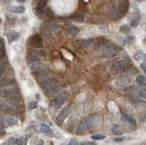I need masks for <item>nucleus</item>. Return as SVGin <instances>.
<instances>
[{
    "label": "nucleus",
    "mask_w": 146,
    "mask_h": 145,
    "mask_svg": "<svg viewBox=\"0 0 146 145\" xmlns=\"http://www.w3.org/2000/svg\"><path fill=\"white\" fill-rule=\"evenodd\" d=\"M30 68H31V70L35 72V71H38L40 70H43V64L39 61H36L34 63H31Z\"/></svg>",
    "instance_id": "23"
},
{
    "label": "nucleus",
    "mask_w": 146,
    "mask_h": 145,
    "mask_svg": "<svg viewBox=\"0 0 146 145\" xmlns=\"http://www.w3.org/2000/svg\"><path fill=\"white\" fill-rule=\"evenodd\" d=\"M134 58L137 61H140L143 60V58H144V55L143 53H136L134 55Z\"/></svg>",
    "instance_id": "32"
},
{
    "label": "nucleus",
    "mask_w": 146,
    "mask_h": 145,
    "mask_svg": "<svg viewBox=\"0 0 146 145\" xmlns=\"http://www.w3.org/2000/svg\"><path fill=\"white\" fill-rule=\"evenodd\" d=\"M4 130H5V125L3 123V121H1V119H0V133L3 132Z\"/></svg>",
    "instance_id": "37"
},
{
    "label": "nucleus",
    "mask_w": 146,
    "mask_h": 145,
    "mask_svg": "<svg viewBox=\"0 0 146 145\" xmlns=\"http://www.w3.org/2000/svg\"><path fill=\"white\" fill-rule=\"evenodd\" d=\"M6 36H7V38L8 40V42L12 43L14 41H16L17 39L19 38L20 34H19V32H17V31L10 30V31H8V32L6 33Z\"/></svg>",
    "instance_id": "12"
},
{
    "label": "nucleus",
    "mask_w": 146,
    "mask_h": 145,
    "mask_svg": "<svg viewBox=\"0 0 146 145\" xmlns=\"http://www.w3.org/2000/svg\"><path fill=\"white\" fill-rule=\"evenodd\" d=\"M88 130V124H87V118H84L82 119L79 123H78V126L76 128V132L77 134H83L86 131Z\"/></svg>",
    "instance_id": "8"
},
{
    "label": "nucleus",
    "mask_w": 146,
    "mask_h": 145,
    "mask_svg": "<svg viewBox=\"0 0 146 145\" xmlns=\"http://www.w3.org/2000/svg\"><path fill=\"white\" fill-rule=\"evenodd\" d=\"M9 142L13 143V145H27V137H20L17 139L13 138Z\"/></svg>",
    "instance_id": "18"
},
{
    "label": "nucleus",
    "mask_w": 146,
    "mask_h": 145,
    "mask_svg": "<svg viewBox=\"0 0 146 145\" xmlns=\"http://www.w3.org/2000/svg\"><path fill=\"white\" fill-rule=\"evenodd\" d=\"M29 44L36 48H40L43 45V40L39 35H33L29 38Z\"/></svg>",
    "instance_id": "6"
},
{
    "label": "nucleus",
    "mask_w": 146,
    "mask_h": 145,
    "mask_svg": "<svg viewBox=\"0 0 146 145\" xmlns=\"http://www.w3.org/2000/svg\"><path fill=\"white\" fill-rule=\"evenodd\" d=\"M16 21H17V17H10V16L7 17V22H8L9 24L16 23Z\"/></svg>",
    "instance_id": "33"
},
{
    "label": "nucleus",
    "mask_w": 146,
    "mask_h": 145,
    "mask_svg": "<svg viewBox=\"0 0 146 145\" xmlns=\"http://www.w3.org/2000/svg\"><path fill=\"white\" fill-rule=\"evenodd\" d=\"M79 145H96V142H90V140H84V142H80Z\"/></svg>",
    "instance_id": "35"
},
{
    "label": "nucleus",
    "mask_w": 146,
    "mask_h": 145,
    "mask_svg": "<svg viewBox=\"0 0 146 145\" xmlns=\"http://www.w3.org/2000/svg\"><path fill=\"white\" fill-rule=\"evenodd\" d=\"M41 131L44 134H50L51 133V129L49 128V126H48L47 124H42L41 125Z\"/></svg>",
    "instance_id": "29"
},
{
    "label": "nucleus",
    "mask_w": 146,
    "mask_h": 145,
    "mask_svg": "<svg viewBox=\"0 0 146 145\" xmlns=\"http://www.w3.org/2000/svg\"><path fill=\"white\" fill-rule=\"evenodd\" d=\"M99 123L98 121V117L92 116V117H89L87 118V124H88V130H92L96 128V126Z\"/></svg>",
    "instance_id": "11"
},
{
    "label": "nucleus",
    "mask_w": 146,
    "mask_h": 145,
    "mask_svg": "<svg viewBox=\"0 0 146 145\" xmlns=\"http://www.w3.org/2000/svg\"><path fill=\"white\" fill-rule=\"evenodd\" d=\"M67 98H68V93L66 91L59 93L52 99L51 103H50V107L54 109V110H57V109H58L64 102L66 101Z\"/></svg>",
    "instance_id": "2"
},
{
    "label": "nucleus",
    "mask_w": 146,
    "mask_h": 145,
    "mask_svg": "<svg viewBox=\"0 0 146 145\" xmlns=\"http://www.w3.org/2000/svg\"><path fill=\"white\" fill-rule=\"evenodd\" d=\"M136 83H137V85H139L140 87H141V86H144L145 85V76H143V75L137 76Z\"/></svg>",
    "instance_id": "27"
},
{
    "label": "nucleus",
    "mask_w": 146,
    "mask_h": 145,
    "mask_svg": "<svg viewBox=\"0 0 146 145\" xmlns=\"http://www.w3.org/2000/svg\"><path fill=\"white\" fill-rule=\"evenodd\" d=\"M36 106H38V103H36V101H31L29 103V110H34V109L36 108Z\"/></svg>",
    "instance_id": "34"
},
{
    "label": "nucleus",
    "mask_w": 146,
    "mask_h": 145,
    "mask_svg": "<svg viewBox=\"0 0 146 145\" xmlns=\"http://www.w3.org/2000/svg\"><path fill=\"white\" fill-rule=\"evenodd\" d=\"M104 138H105V136L102 135V134H96V135L91 136V139L94 140H102Z\"/></svg>",
    "instance_id": "31"
},
{
    "label": "nucleus",
    "mask_w": 146,
    "mask_h": 145,
    "mask_svg": "<svg viewBox=\"0 0 146 145\" xmlns=\"http://www.w3.org/2000/svg\"><path fill=\"white\" fill-rule=\"evenodd\" d=\"M123 131H124V129H123V127L119 125V124H115L113 126L112 128V132L116 135H120L121 133H123Z\"/></svg>",
    "instance_id": "24"
},
{
    "label": "nucleus",
    "mask_w": 146,
    "mask_h": 145,
    "mask_svg": "<svg viewBox=\"0 0 146 145\" xmlns=\"http://www.w3.org/2000/svg\"><path fill=\"white\" fill-rule=\"evenodd\" d=\"M117 83L121 86H127L131 83V78L130 76L128 75H124L121 76V78H119V79L117 80Z\"/></svg>",
    "instance_id": "17"
},
{
    "label": "nucleus",
    "mask_w": 146,
    "mask_h": 145,
    "mask_svg": "<svg viewBox=\"0 0 146 145\" xmlns=\"http://www.w3.org/2000/svg\"><path fill=\"white\" fill-rule=\"evenodd\" d=\"M7 63H8V61L7 60V58H0V75H1L5 71V70L7 69Z\"/></svg>",
    "instance_id": "22"
},
{
    "label": "nucleus",
    "mask_w": 146,
    "mask_h": 145,
    "mask_svg": "<svg viewBox=\"0 0 146 145\" xmlns=\"http://www.w3.org/2000/svg\"><path fill=\"white\" fill-rule=\"evenodd\" d=\"M58 29V26L55 23H48L43 28V33L44 35H48V34H52Z\"/></svg>",
    "instance_id": "14"
},
{
    "label": "nucleus",
    "mask_w": 146,
    "mask_h": 145,
    "mask_svg": "<svg viewBox=\"0 0 146 145\" xmlns=\"http://www.w3.org/2000/svg\"><path fill=\"white\" fill-rule=\"evenodd\" d=\"M122 118H123V120L126 121L130 125L133 126V127H136V121H135V120L132 117L127 115V114H123L122 115Z\"/></svg>",
    "instance_id": "25"
},
{
    "label": "nucleus",
    "mask_w": 146,
    "mask_h": 145,
    "mask_svg": "<svg viewBox=\"0 0 146 145\" xmlns=\"http://www.w3.org/2000/svg\"><path fill=\"white\" fill-rule=\"evenodd\" d=\"M70 107H65L64 109H62V110L59 111L58 115L57 117V122L58 124H61L62 122L66 120V118L70 115Z\"/></svg>",
    "instance_id": "7"
},
{
    "label": "nucleus",
    "mask_w": 146,
    "mask_h": 145,
    "mask_svg": "<svg viewBox=\"0 0 146 145\" xmlns=\"http://www.w3.org/2000/svg\"><path fill=\"white\" fill-rule=\"evenodd\" d=\"M131 64L129 60H128V61H126L125 60H121L113 63L111 65V70L114 73H121V72H125L127 70H129Z\"/></svg>",
    "instance_id": "1"
},
{
    "label": "nucleus",
    "mask_w": 146,
    "mask_h": 145,
    "mask_svg": "<svg viewBox=\"0 0 146 145\" xmlns=\"http://www.w3.org/2000/svg\"><path fill=\"white\" fill-rule=\"evenodd\" d=\"M123 140H125V138H115L114 139V142H123Z\"/></svg>",
    "instance_id": "38"
},
{
    "label": "nucleus",
    "mask_w": 146,
    "mask_h": 145,
    "mask_svg": "<svg viewBox=\"0 0 146 145\" xmlns=\"http://www.w3.org/2000/svg\"><path fill=\"white\" fill-rule=\"evenodd\" d=\"M140 67H141V70H143V72H145V71H146V69H145V63H141Z\"/></svg>",
    "instance_id": "39"
},
{
    "label": "nucleus",
    "mask_w": 146,
    "mask_h": 145,
    "mask_svg": "<svg viewBox=\"0 0 146 145\" xmlns=\"http://www.w3.org/2000/svg\"><path fill=\"white\" fill-rule=\"evenodd\" d=\"M17 1H18V2H20V3H23V2H25L26 0H17Z\"/></svg>",
    "instance_id": "41"
},
{
    "label": "nucleus",
    "mask_w": 146,
    "mask_h": 145,
    "mask_svg": "<svg viewBox=\"0 0 146 145\" xmlns=\"http://www.w3.org/2000/svg\"><path fill=\"white\" fill-rule=\"evenodd\" d=\"M120 31L122 34H129L131 32V28L129 26H121L120 28Z\"/></svg>",
    "instance_id": "30"
},
{
    "label": "nucleus",
    "mask_w": 146,
    "mask_h": 145,
    "mask_svg": "<svg viewBox=\"0 0 146 145\" xmlns=\"http://www.w3.org/2000/svg\"><path fill=\"white\" fill-rule=\"evenodd\" d=\"M79 32H80V28H78V26H68V28H67V29L65 30V33L68 36H74Z\"/></svg>",
    "instance_id": "19"
},
{
    "label": "nucleus",
    "mask_w": 146,
    "mask_h": 145,
    "mask_svg": "<svg viewBox=\"0 0 146 145\" xmlns=\"http://www.w3.org/2000/svg\"><path fill=\"white\" fill-rule=\"evenodd\" d=\"M118 51V48L115 44L113 43H108L107 45H105L103 48H100V55L104 56V57H107V56H111L114 55L116 52Z\"/></svg>",
    "instance_id": "4"
},
{
    "label": "nucleus",
    "mask_w": 146,
    "mask_h": 145,
    "mask_svg": "<svg viewBox=\"0 0 146 145\" xmlns=\"http://www.w3.org/2000/svg\"><path fill=\"white\" fill-rule=\"evenodd\" d=\"M6 87H2L0 89V95L7 99H13L17 96V90L16 89L12 87L11 85H4Z\"/></svg>",
    "instance_id": "3"
},
{
    "label": "nucleus",
    "mask_w": 146,
    "mask_h": 145,
    "mask_svg": "<svg viewBox=\"0 0 146 145\" xmlns=\"http://www.w3.org/2000/svg\"><path fill=\"white\" fill-rule=\"evenodd\" d=\"M68 145H79V142L76 139H71L70 140V142L68 143Z\"/></svg>",
    "instance_id": "36"
},
{
    "label": "nucleus",
    "mask_w": 146,
    "mask_h": 145,
    "mask_svg": "<svg viewBox=\"0 0 146 145\" xmlns=\"http://www.w3.org/2000/svg\"><path fill=\"white\" fill-rule=\"evenodd\" d=\"M129 7H130L129 0H123V1L120 4V6H119L118 12L120 13L121 16H123L124 14H126L128 10H129Z\"/></svg>",
    "instance_id": "13"
},
{
    "label": "nucleus",
    "mask_w": 146,
    "mask_h": 145,
    "mask_svg": "<svg viewBox=\"0 0 146 145\" xmlns=\"http://www.w3.org/2000/svg\"><path fill=\"white\" fill-rule=\"evenodd\" d=\"M48 1V0H39V2L38 4V7H36V11H38L39 14L40 13H43Z\"/></svg>",
    "instance_id": "20"
},
{
    "label": "nucleus",
    "mask_w": 146,
    "mask_h": 145,
    "mask_svg": "<svg viewBox=\"0 0 146 145\" xmlns=\"http://www.w3.org/2000/svg\"><path fill=\"white\" fill-rule=\"evenodd\" d=\"M138 2H143V1H144V0H137Z\"/></svg>",
    "instance_id": "42"
},
{
    "label": "nucleus",
    "mask_w": 146,
    "mask_h": 145,
    "mask_svg": "<svg viewBox=\"0 0 146 145\" xmlns=\"http://www.w3.org/2000/svg\"><path fill=\"white\" fill-rule=\"evenodd\" d=\"M93 38H88V39H79L77 41L78 46L81 48H88L90 45H92L93 43Z\"/></svg>",
    "instance_id": "16"
},
{
    "label": "nucleus",
    "mask_w": 146,
    "mask_h": 145,
    "mask_svg": "<svg viewBox=\"0 0 146 145\" xmlns=\"http://www.w3.org/2000/svg\"><path fill=\"white\" fill-rule=\"evenodd\" d=\"M55 84H57V80L53 79V78H50V77L45 76L43 78H41L40 79V85L46 91H48L49 89H51Z\"/></svg>",
    "instance_id": "5"
},
{
    "label": "nucleus",
    "mask_w": 146,
    "mask_h": 145,
    "mask_svg": "<svg viewBox=\"0 0 146 145\" xmlns=\"http://www.w3.org/2000/svg\"><path fill=\"white\" fill-rule=\"evenodd\" d=\"M140 19H141L140 13L138 11L133 13L130 19V26H131V28H137L140 23Z\"/></svg>",
    "instance_id": "10"
},
{
    "label": "nucleus",
    "mask_w": 146,
    "mask_h": 145,
    "mask_svg": "<svg viewBox=\"0 0 146 145\" xmlns=\"http://www.w3.org/2000/svg\"><path fill=\"white\" fill-rule=\"evenodd\" d=\"M109 42H110L109 40L104 38H98L93 40L92 47L94 49H100L102 48H103L105 45H107Z\"/></svg>",
    "instance_id": "9"
},
{
    "label": "nucleus",
    "mask_w": 146,
    "mask_h": 145,
    "mask_svg": "<svg viewBox=\"0 0 146 145\" xmlns=\"http://www.w3.org/2000/svg\"><path fill=\"white\" fill-rule=\"evenodd\" d=\"M36 145H44V143H43V142H38V143Z\"/></svg>",
    "instance_id": "40"
},
{
    "label": "nucleus",
    "mask_w": 146,
    "mask_h": 145,
    "mask_svg": "<svg viewBox=\"0 0 146 145\" xmlns=\"http://www.w3.org/2000/svg\"><path fill=\"white\" fill-rule=\"evenodd\" d=\"M3 121V123L5 126H12V125H15L17 121V119L16 116H13V115H9V116H6L2 120Z\"/></svg>",
    "instance_id": "15"
},
{
    "label": "nucleus",
    "mask_w": 146,
    "mask_h": 145,
    "mask_svg": "<svg viewBox=\"0 0 146 145\" xmlns=\"http://www.w3.org/2000/svg\"><path fill=\"white\" fill-rule=\"evenodd\" d=\"M27 62L29 63V64H31V63H34L36 61H38L39 60V58L38 56H36V55H29V56H27Z\"/></svg>",
    "instance_id": "28"
},
{
    "label": "nucleus",
    "mask_w": 146,
    "mask_h": 145,
    "mask_svg": "<svg viewBox=\"0 0 146 145\" xmlns=\"http://www.w3.org/2000/svg\"><path fill=\"white\" fill-rule=\"evenodd\" d=\"M59 89H60V85L57 83V84H55L51 89H49L47 92H48L49 95H51V96H52V95L57 94V93L59 91Z\"/></svg>",
    "instance_id": "26"
},
{
    "label": "nucleus",
    "mask_w": 146,
    "mask_h": 145,
    "mask_svg": "<svg viewBox=\"0 0 146 145\" xmlns=\"http://www.w3.org/2000/svg\"><path fill=\"white\" fill-rule=\"evenodd\" d=\"M26 10V8L24 6H15L12 7L10 8V12L12 13H17V14H21V13H24Z\"/></svg>",
    "instance_id": "21"
}]
</instances>
